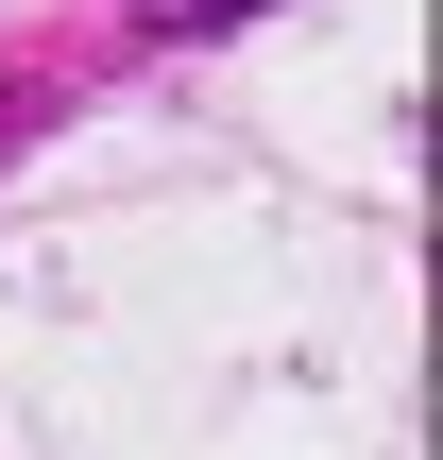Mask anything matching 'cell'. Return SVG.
Wrapping results in <instances>:
<instances>
[{"mask_svg":"<svg viewBox=\"0 0 443 460\" xmlns=\"http://www.w3.org/2000/svg\"><path fill=\"white\" fill-rule=\"evenodd\" d=\"M222 17H256V0H154V34H222Z\"/></svg>","mask_w":443,"mask_h":460,"instance_id":"obj_1","label":"cell"}]
</instances>
